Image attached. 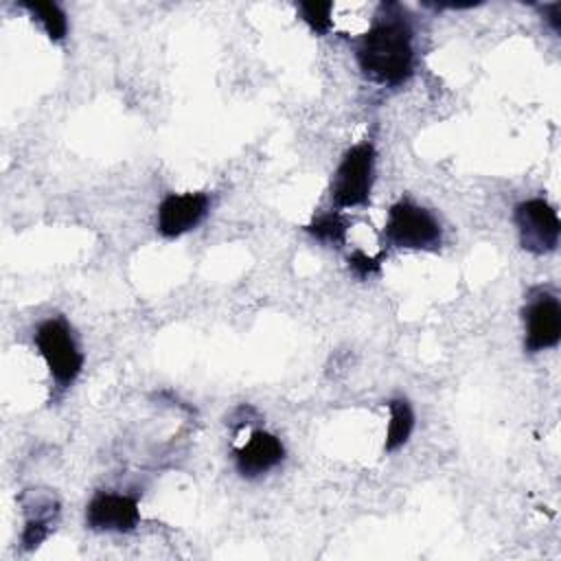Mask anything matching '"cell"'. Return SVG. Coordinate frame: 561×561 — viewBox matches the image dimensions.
<instances>
[{
	"mask_svg": "<svg viewBox=\"0 0 561 561\" xmlns=\"http://www.w3.org/2000/svg\"><path fill=\"white\" fill-rule=\"evenodd\" d=\"M33 342L57 388H70L83 370V353L79 351L72 327L61 316L46 318L37 324Z\"/></svg>",
	"mask_w": 561,
	"mask_h": 561,
	"instance_id": "obj_2",
	"label": "cell"
},
{
	"mask_svg": "<svg viewBox=\"0 0 561 561\" xmlns=\"http://www.w3.org/2000/svg\"><path fill=\"white\" fill-rule=\"evenodd\" d=\"M285 460V445L276 434L265 430L252 432V436L234 449V469L243 478H261L276 469Z\"/></svg>",
	"mask_w": 561,
	"mask_h": 561,
	"instance_id": "obj_9",
	"label": "cell"
},
{
	"mask_svg": "<svg viewBox=\"0 0 561 561\" xmlns=\"http://www.w3.org/2000/svg\"><path fill=\"white\" fill-rule=\"evenodd\" d=\"M348 272L353 276H357L359 280H366L375 274L381 272V261H383V254H377V256H368L366 252L362 250H355L348 254Z\"/></svg>",
	"mask_w": 561,
	"mask_h": 561,
	"instance_id": "obj_15",
	"label": "cell"
},
{
	"mask_svg": "<svg viewBox=\"0 0 561 561\" xmlns=\"http://www.w3.org/2000/svg\"><path fill=\"white\" fill-rule=\"evenodd\" d=\"M386 405L390 410V421H388V430H386L383 451L392 454L410 440L416 419H414V410L405 397H392V399H388Z\"/></svg>",
	"mask_w": 561,
	"mask_h": 561,
	"instance_id": "obj_10",
	"label": "cell"
},
{
	"mask_svg": "<svg viewBox=\"0 0 561 561\" xmlns=\"http://www.w3.org/2000/svg\"><path fill=\"white\" fill-rule=\"evenodd\" d=\"M210 210V197L202 191L188 193H169L158 204L156 213V230L167 237L175 239L191 230H195Z\"/></svg>",
	"mask_w": 561,
	"mask_h": 561,
	"instance_id": "obj_7",
	"label": "cell"
},
{
	"mask_svg": "<svg viewBox=\"0 0 561 561\" xmlns=\"http://www.w3.org/2000/svg\"><path fill=\"white\" fill-rule=\"evenodd\" d=\"M348 228H351V221L340 210H327V213L313 215V219L302 226L307 234H311L320 243H329L335 248L346 243Z\"/></svg>",
	"mask_w": 561,
	"mask_h": 561,
	"instance_id": "obj_11",
	"label": "cell"
},
{
	"mask_svg": "<svg viewBox=\"0 0 561 561\" xmlns=\"http://www.w3.org/2000/svg\"><path fill=\"white\" fill-rule=\"evenodd\" d=\"M377 151L370 140H362L348 147L331 178V202L335 208H357L370 202L375 184Z\"/></svg>",
	"mask_w": 561,
	"mask_h": 561,
	"instance_id": "obj_3",
	"label": "cell"
},
{
	"mask_svg": "<svg viewBox=\"0 0 561 561\" xmlns=\"http://www.w3.org/2000/svg\"><path fill=\"white\" fill-rule=\"evenodd\" d=\"M513 221L519 234V245L530 254L554 252L561 237V221L550 202L530 197L515 206Z\"/></svg>",
	"mask_w": 561,
	"mask_h": 561,
	"instance_id": "obj_5",
	"label": "cell"
},
{
	"mask_svg": "<svg viewBox=\"0 0 561 561\" xmlns=\"http://www.w3.org/2000/svg\"><path fill=\"white\" fill-rule=\"evenodd\" d=\"M383 239L388 245L401 250L438 252L443 245V228L427 208L412 199H399L388 208Z\"/></svg>",
	"mask_w": 561,
	"mask_h": 561,
	"instance_id": "obj_4",
	"label": "cell"
},
{
	"mask_svg": "<svg viewBox=\"0 0 561 561\" xmlns=\"http://www.w3.org/2000/svg\"><path fill=\"white\" fill-rule=\"evenodd\" d=\"M140 522L138 497L99 491L85 506V526L96 533H131Z\"/></svg>",
	"mask_w": 561,
	"mask_h": 561,
	"instance_id": "obj_8",
	"label": "cell"
},
{
	"mask_svg": "<svg viewBox=\"0 0 561 561\" xmlns=\"http://www.w3.org/2000/svg\"><path fill=\"white\" fill-rule=\"evenodd\" d=\"M362 75L381 85H401L414 72V31L401 4H379L373 24L355 44Z\"/></svg>",
	"mask_w": 561,
	"mask_h": 561,
	"instance_id": "obj_1",
	"label": "cell"
},
{
	"mask_svg": "<svg viewBox=\"0 0 561 561\" xmlns=\"http://www.w3.org/2000/svg\"><path fill=\"white\" fill-rule=\"evenodd\" d=\"M53 513H57V511H50V513L42 515L39 508H37L35 515H26V522H24V528H22V537H20L24 550H35L48 537Z\"/></svg>",
	"mask_w": 561,
	"mask_h": 561,
	"instance_id": "obj_14",
	"label": "cell"
},
{
	"mask_svg": "<svg viewBox=\"0 0 561 561\" xmlns=\"http://www.w3.org/2000/svg\"><path fill=\"white\" fill-rule=\"evenodd\" d=\"M300 20L316 35H327L333 28V2H298L296 4Z\"/></svg>",
	"mask_w": 561,
	"mask_h": 561,
	"instance_id": "obj_13",
	"label": "cell"
},
{
	"mask_svg": "<svg viewBox=\"0 0 561 561\" xmlns=\"http://www.w3.org/2000/svg\"><path fill=\"white\" fill-rule=\"evenodd\" d=\"M548 11V18H546V22L552 26V31L554 33H559L561 31V20H559V13H561V4L559 2H552V4H546L543 7V13Z\"/></svg>",
	"mask_w": 561,
	"mask_h": 561,
	"instance_id": "obj_16",
	"label": "cell"
},
{
	"mask_svg": "<svg viewBox=\"0 0 561 561\" xmlns=\"http://www.w3.org/2000/svg\"><path fill=\"white\" fill-rule=\"evenodd\" d=\"M31 15L33 20L44 28V33L48 35L50 42H64L68 35V18L64 13V9L57 2H46V0H28V2H20Z\"/></svg>",
	"mask_w": 561,
	"mask_h": 561,
	"instance_id": "obj_12",
	"label": "cell"
},
{
	"mask_svg": "<svg viewBox=\"0 0 561 561\" xmlns=\"http://www.w3.org/2000/svg\"><path fill=\"white\" fill-rule=\"evenodd\" d=\"M524 351L541 353L554 348L561 340V305L559 298L546 289H533L524 309Z\"/></svg>",
	"mask_w": 561,
	"mask_h": 561,
	"instance_id": "obj_6",
	"label": "cell"
}]
</instances>
